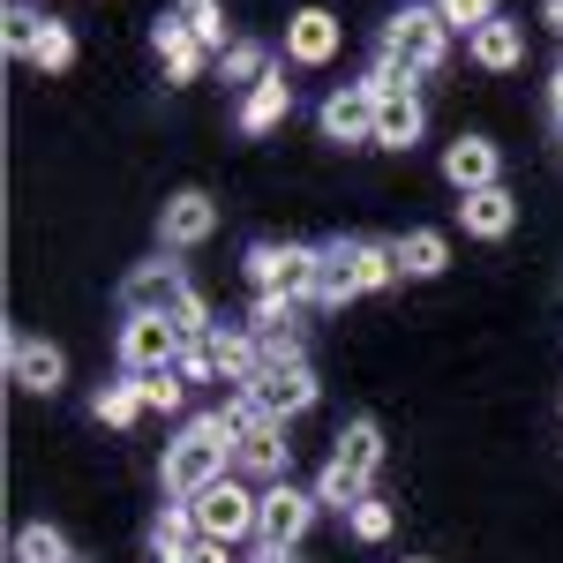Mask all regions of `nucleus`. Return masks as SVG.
Listing matches in <instances>:
<instances>
[{
    "label": "nucleus",
    "mask_w": 563,
    "mask_h": 563,
    "mask_svg": "<svg viewBox=\"0 0 563 563\" xmlns=\"http://www.w3.org/2000/svg\"><path fill=\"white\" fill-rule=\"evenodd\" d=\"M180 563H188V556H180Z\"/></svg>",
    "instance_id": "40"
},
{
    "label": "nucleus",
    "mask_w": 563,
    "mask_h": 563,
    "mask_svg": "<svg viewBox=\"0 0 563 563\" xmlns=\"http://www.w3.org/2000/svg\"><path fill=\"white\" fill-rule=\"evenodd\" d=\"M180 346H188V339H180L166 316H129V323H121V368H129V376H158V368H174Z\"/></svg>",
    "instance_id": "8"
},
{
    "label": "nucleus",
    "mask_w": 563,
    "mask_h": 563,
    "mask_svg": "<svg viewBox=\"0 0 563 563\" xmlns=\"http://www.w3.org/2000/svg\"><path fill=\"white\" fill-rule=\"evenodd\" d=\"M286 113H294V84H286L278 68H271V76H263V84L249 90V106H241V129H249V135H263V129H278Z\"/></svg>",
    "instance_id": "21"
},
{
    "label": "nucleus",
    "mask_w": 563,
    "mask_h": 563,
    "mask_svg": "<svg viewBox=\"0 0 563 563\" xmlns=\"http://www.w3.org/2000/svg\"><path fill=\"white\" fill-rule=\"evenodd\" d=\"M323 135L331 143H376V90H368V76L323 98Z\"/></svg>",
    "instance_id": "9"
},
{
    "label": "nucleus",
    "mask_w": 563,
    "mask_h": 563,
    "mask_svg": "<svg viewBox=\"0 0 563 563\" xmlns=\"http://www.w3.org/2000/svg\"><path fill=\"white\" fill-rule=\"evenodd\" d=\"M121 301H129V316H166V323H174L180 308L196 301V286L180 278V263H135Z\"/></svg>",
    "instance_id": "7"
},
{
    "label": "nucleus",
    "mask_w": 563,
    "mask_h": 563,
    "mask_svg": "<svg viewBox=\"0 0 563 563\" xmlns=\"http://www.w3.org/2000/svg\"><path fill=\"white\" fill-rule=\"evenodd\" d=\"M249 331H256L263 361H301V323H294V301L263 294V301H256V316H249Z\"/></svg>",
    "instance_id": "12"
},
{
    "label": "nucleus",
    "mask_w": 563,
    "mask_h": 563,
    "mask_svg": "<svg viewBox=\"0 0 563 563\" xmlns=\"http://www.w3.org/2000/svg\"><path fill=\"white\" fill-rule=\"evenodd\" d=\"M346 38V23L331 15V8H301L294 23H286V60H301V68H323L331 53Z\"/></svg>",
    "instance_id": "10"
},
{
    "label": "nucleus",
    "mask_w": 563,
    "mask_h": 563,
    "mask_svg": "<svg viewBox=\"0 0 563 563\" xmlns=\"http://www.w3.org/2000/svg\"><path fill=\"white\" fill-rule=\"evenodd\" d=\"M211 368L225 376V384H249L263 368V346H256V331L241 323V331H211Z\"/></svg>",
    "instance_id": "20"
},
{
    "label": "nucleus",
    "mask_w": 563,
    "mask_h": 563,
    "mask_svg": "<svg viewBox=\"0 0 563 563\" xmlns=\"http://www.w3.org/2000/svg\"><path fill=\"white\" fill-rule=\"evenodd\" d=\"M443 180H451L459 196L496 188V143H488V135H459V143L443 151Z\"/></svg>",
    "instance_id": "14"
},
{
    "label": "nucleus",
    "mask_w": 563,
    "mask_h": 563,
    "mask_svg": "<svg viewBox=\"0 0 563 563\" xmlns=\"http://www.w3.org/2000/svg\"><path fill=\"white\" fill-rule=\"evenodd\" d=\"M158 60H166V76H174V84H196V76H203V60H211V45L188 38L174 15H166V23H158Z\"/></svg>",
    "instance_id": "22"
},
{
    "label": "nucleus",
    "mask_w": 563,
    "mask_h": 563,
    "mask_svg": "<svg viewBox=\"0 0 563 563\" xmlns=\"http://www.w3.org/2000/svg\"><path fill=\"white\" fill-rule=\"evenodd\" d=\"M31 60H38V68H68V60H76V38H68V23H45V38L31 45Z\"/></svg>",
    "instance_id": "35"
},
{
    "label": "nucleus",
    "mask_w": 563,
    "mask_h": 563,
    "mask_svg": "<svg viewBox=\"0 0 563 563\" xmlns=\"http://www.w3.org/2000/svg\"><path fill=\"white\" fill-rule=\"evenodd\" d=\"M308 526H316V496H308V488H294V481H271V488H263V511H256L263 556H286Z\"/></svg>",
    "instance_id": "4"
},
{
    "label": "nucleus",
    "mask_w": 563,
    "mask_h": 563,
    "mask_svg": "<svg viewBox=\"0 0 563 563\" xmlns=\"http://www.w3.org/2000/svg\"><path fill=\"white\" fill-rule=\"evenodd\" d=\"M241 390L256 398L271 421H294V413H308V406H316V368H308V361H263Z\"/></svg>",
    "instance_id": "6"
},
{
    "label": "nucleus",
    "mask_w": 563,
    "mask_h": 563,
    "mask_svg": "<svg viewBox=\"0 0 563 563\" xmlns=\"http://www.w3.org/2000/svg\"><path fill=\"white\" fill-rule=\"evenodd\" d=\"M15 563H76V556H68V541L53 526H23L15 533Z\"/></svg>",
    "instance_id": "30"
},
{
    "label": "nucleus",
    "mask_w": 563,
    "mask_h": 563,
    "mask_svg": "<svg viewBox=\"0 0 563 563\" xmlns=\"http://www.w3.org/2000/svg\"><path fill=\"white\" fill-rule=\"evenodd\" d=\"M353 294H368V286H361V241H331V249H323V271H316V301L346 308Z\"/></svg>",
    "instance_id": "15"
},
{
    "label": "nucleus",
    "mask_w": 563,
    "mask_h": 563,
    "mask_svg": "<svg viewBox=\"0 0 563 563\" xmlns=\"http://www.w3.org/2000/svg\"><path fill=\"white\" fill-rule=\"evenodd\" d=\"M331 459H339V466H353V474L368 481L376 466H384V429H376L368 413H361V421H346V429H339V451H331Z\"/></svg>",
    "instance_id": "24"
},
{
    "label": "nucleus",
    "mask_w": 563,
    "mask_h": 563,
    "mask_svg": "<svg viewBox=\"0 0 563 563\" xmlns=\"http://www.w3.org/2000/svg\"><path fill=\"white\" fill-rule=\"evenodd\" d=\"M316 271H323V249H308V241H263L249 249V278H256V294H278V301H316Z\"/></svg>",
    "instance_id": "3"
},
{
    "label": "nucleus",
    "mask_w": 563,
    "mask_h": 563,
    "mask_svg": "<svg viewBox=\"0 0 563 563\" xmlns=\"http://www.w3.org/2000/svg\"><path fill=\"white\" fill-rule=\"evenodd\" d=\"M466 53H474L481 68H496V76H504V68H519V60H526V31L511 23V15H496V23H481L474 38H466Z\"/></svg>",
    "instance_id": "18"
},
{
    "label": "nucleus",
    "mask_w": 563,
    "mask_h": 563,
    "mask_svg": "<svg viewBox=\"0 0 563 563\" xmlns=\"http://www.w3.org/2000/svg\"><path fill=\"white\" fill-rule=\"evenodd\" d=\"M0 38H8V53H31V45L45 38L38 8H23V0H15V8H8V15H0Z\"/></svg>",
    "instance_id": "33"
},
{
    "label": "nucleus",
    "mask_w": 563,
    "mask_h": 563,
    "mask_svg": "<svg viewBox=\"0 0 563 563\" xmlns=\"http://www.w3.org/2000/svg\"><path fill=\"white\" fill-rule=\"evenodd\" d=\"M413 563H421V556H413Z\"/></svg>",
    "instance_id": "41"
},
{
    "label": "nucleus",
    "mask_w": 563,
    "mask_h": 563,
    "mask_svg": "<svg viewBox=\"0 0 563 563\" xmlns=\"http://www.w3.org/2000/svg\"><path fill=\"white\" fill-rule=\"evenodd\" d=\"M135 384H143V406H151V413H174L180 398H188V376H180V368H158V376H135Z\"/></svg>",
    "instance_id": "32"
},
{
    "label": "nucleus",
    "mask_w": 563,
    "mask_h": 563,
    "mask_svg": "<svg viewBox=\"0 0 563 563\" xmlns=\"http://www.w3.org/2000/svg\"><path fill=\"white\" fill-rule=\"evenodd\" d=\"M8 376L23 390H60V376H68V361H60V346H45V339H8Z\"/></svg>",
    "instance_id": "13"
},
{
    "label": "nucleus",
    "mask_w": 563,
    "mask_h": 563,
    "mask_svg": "<svg viewBox=\"0 0 563 563\" xmlns=\"http://www.w3.org/2000/svg\"><path fill=\"white\" fill-rule=\"evenodd\" d=\"M361 496H368V481L353 474V466H339V459H331V466H323V481H316V504H331V511H353Z\"/></svg>",
    "instance_id": "27"
},
{
    "label": "nucleus",
    "mask_w": 563,
    "mask_h": 563,
    "mask_svg": "<svg viewBox=\"0 0 563 563\" xmlns=\"http://www.w3.org/2000/svg\"><path fill=\"white\" fill-rule=\"evenodd\" d=\"M196 504V526H203V541H241V533H256V511H263V496H249L241 481L225 474V481H211L203 496H188Z\"/></svg>",
    "instance_id": "5"
},
{
    "label": "nucleus",
    "mask_w": 563,
    "mask_h": 563,
    "mask_svg": "<svg viewBox=\"0 0 563 563\" xmlns=\"http://www.w3.org/2000/svg\"><path fill=\"white\" fill-rule=\"evenodd\" d=\"M203 541V526H196V504H166L158 511V526H151V549H158V563H180L188 549Z\"/></svg>",
    "instance_id": "23"
},
{
    "label": "nucleus",
    "mask_w": 563,
    "mask_h": 563,
    "mask_svg": "<svg viewBox=\"0 0 563 563\" xmlns=\"http://www.w3.org/2000/svg\"><path fill=\"white\" fill-rule=\"evenodd\" d=\"M174 23L188 38H203L211 53H225V8L218 0H174Z\"/></svg>",
    "instance_id": "26"
},
{
    "label": "nucleus",
    "mask_w": 563,
    "mask_h": 563,
    "mask_svg": "<svg viewBox=\"0 0 563 563\" xmlns=\"http://www.w3.org/2000/svg\"><path fill=\"white\" fill-rule=\"evenodd\" d=\"M263 563H286V556H263Z\"/></svg>",
    "instance_id": "39"
},
{
    "label": "nucleus",
    "mask_w": 563,
    "mask_h": 563,
    "mask_svg": "<svg viewBox=\"0 0 563 563\" xmlns=\"http://www.w3.org/2000/svg\"><path fill=\"white\" fill-rule=\"evenodd\" d=\"M211 225H218V203L211 196H174L166 203V218H158V233H166V249H196V241H211Z\"/></svg>",
    "instance_id": "16"
},
{
    "label": "nucleus",
    "mask_w": 563,
    "mask_h": 563,
    "mask_svg": "<svg viewBox=\"0 0 563 563\" xmlns=\"http://www.w3.org/2000/svg\"><path fill=\"white\" fill-rule=\"evenodd\" d=\"M398 263H406V278H435V271L451 263V241L421 225V233H406V241H398Z\"/></svg>",
    "instance_id": "25"
},
{
    "label": "nucleus",
    "mask_w": 563,
    "mask_h": 563,
    "mask_svg": "<svg viewBox=\"0 0 563 563\" xmlns=\"http://www.w3.org/2000/svg\"><path fill=\"white\" fill-rule=\"evenodd\" d=\"M353 533H361V541H384L390 533V504L384 496H361V504H353Z\"/></svg>",
    "instance_id": "36"
},
{
    "label": "nucleus",
    "mask_w": 563,
    "mask_h": 563,
    "mask_svg": "<svg viewBox=\"0 0 563 563\" xmlns=\"http://www.w3.org/2000/svg\"><path fill=\"white\" fill-rule=\"evenodd\" d=\"M549 98H556V121H563V60H556V84H549Z\"/></svg>",
    "instance_id": "37"
},
{
    "label": "nucleus",
    "mask_w": 563,
    "mask_h": 563,
    "mask_svg": "<svg viewBox=\"0 0 563 563\" xmlns=\"http://www.w3.org/2000/svg\"><path fill=\"white\" fill-rule=\"evenodd\" d=\"M549 23H556V31H563V0H549Z\"/></svg>",
    "instance_id": "38"
},
{
    "label": "nucleus",
    "mask_w": 563,
    "mask_h": 563,
    "mask_svg": "<svg viewBox=\"0 0 563 563\" xmlns=\"http://www.w3.org/2000/svg\"><path fill=\"white\" fill-rule=\"evenodd\" d=\"M218 68H225V84H249V90H256L263 76H271V53H263V45H225V53H218Z\"/></svg>",
    "instance_id": "31"
},
{
    "label": "nucleus",
    "mask_w": 563,
    "mask_h": 563,
    "mask_svg": "<svg viewBox=\"0 0 563 563\" xmlns=\"http://www.w3.org/2000/svg\"><path fill=\"white\" fill-rule=\"evenodd\" d=\"M459 218H466V233H481V241H504L519 225V203H511V188H474L459 203Z\"/></svg>",
    "instance_id": "17"
},
{
    "label": "nucleus",
    "mask_w": 563,
    "mask_h": 563,
    "mask_svg": "<svg viewBox=\"0 0 563 563\" xmlns=\"http://www.w3.org/2000/svg\"><path fill=\"white\" fill-rule=\"evenodd\" d=\"M225 459H233V435H225V421H218V413L188 421V429L166 443V496H174V504L203 496L211 481H225Z\"/></svg>",
    "instance_id": "2"
},
{
    "label": "nucleus",
    "mask_w": 563,
    "mask_h": 563,
    "mask_svg": "<svg viewBox=\"0 0 563 563\" xmlns=\"http://www.w3.org/2000/svg\"><path fill=\"white\" fill-rule=\"evenodd\" d=\"M413 135H421V98L413 90H384L376 98V143L384 151H406Z\"/></svg>",
    "instance_id": "19"
},
{
    "label": "nucleus",
    "mask_w": 563,
    "mask_h": 563,
    "mask_svg": "<svg viewBox=\"0 0 563 563\" xmlns=\"http://www.w3.org/2000/svg\"><path fill=\"white\" fill-rule=\"evenodd\" d=\"M135 413H143V384H135V376H129V384H106V390H98V421H106V429H129Z\"/></svg>",
    "instance_id": "29"
},
{
    "label": "nucleus",
    "mask_w": 563,
    "mask_h": 563,
    "mask_svg": "<svg viewBox=\"0 0 563 563\" xmlns=\"http://www.w3.org/2000/svg\"><path fill=\"white\" fill-rule=\"evenodd\" d=\"M435 8H443V23L466 31V38H474L481 23H496V0H435Z\"/></svg>",
    "instance_id": "34"
},
{
    "label": "nucleus",
    "mask_w": 563,
    "mask_h": 563,
    "mask_svg": "<svg viewBox=\"0 0 563 563\" xmlns=\"http://www.w3.org/2000/svg\"><path fill=\"white\" fill-rule=\"evenodd\" d=\"M390 278H406V263H398V241H361V286L376 294Z\"/></svg>",
    "instance_id": "28"
},
{
    "label": "nucleus",
    "mask_w": 563,
    "mask_h": 563,
    "mask_svg": "<svg viewBox=\"0 0 563 563\" xmlns=\"http://www.w3.org/2000/svg\"><path fill=\"white\" fill-rule=\"evenodd\" d=\"M286 459H294V443H286V421H271V413H263L256 429L233 435V466H249V474L286 481Z\"/></svg>",
    "instance_id": "11"
},
{
    "label": "nucleus",
    "mask_w": 563,
    "mask_h": 563,
    "mask_svg": "<svg viewBox=\"0 0 563 563\" xmlns=\"http://www.w3.org/2000/svg\"><path fill=\"white\" fill-rule=\"evenodd\" d=\"M443 53H451V23H443V8H406V15H390V23H384L368 90H376V98H384V90H413V76L443 68Z\"/></svg>",
    "instance_id": "1"
}]
</instances>
